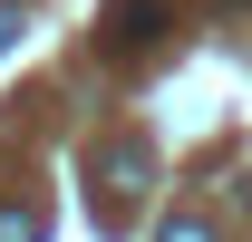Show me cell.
Returning <instances> with one entry per match:
<instances>
[{"instance_id":"1","label":"cell","mask_w":252,"mask_h":242,"mask_svg":"<svg viewBox=\"0 0 252 242\" xmlns=\"http://www.w3.org/2000/svg\"><path fill=\"white\" fill-rule=\"evenodd\" d=\"M146 184H156V155L146 136H117V146L88 155V204H97V233H126L136 204H146Z\"/></svg>"},{"instance_id":"2","label":"cell","mask_w":252,"mask_h":242,"mask_svg":"<svg viewBox=\"0 0 252 242\" xmlns=\"http://www.w3.org/2000/svg\"><path fill=\"white\" fill-rule=\"evenodd\" d=\"M165 30H175V0H117V10H107V49H117V59H146Z\"/></svg>"},{"instance_id":"3","label":"cell","mask_w":252,"mask_h":242,"mask_svg":"<svg viewBox=\"0 0 252 242\" xmlns=\"http://www.w3.org/2000/svg\"><path fill=\"white\" fill-rule=\"evenodd\" d=\"M39 233H49L39 204H0V242H39Z\"/></svg>"},{"instance_id":"4","label":"cell","mask_w":252,"mask_h":242,"mask_svg":"<svg viewBox=\"0 0 252 242\" xmlns=\"http://www.w3.org/2000/svg\"><path fill=\"white\" fill-rule=\"evenodd\" d=\"M156 242H223V233L204 223V213H165V233H156Z\"/></svg>"},{"instance_id":"5","label":"cell","mask_w":252,"mask_h":242,"mask_svg":"<svg viewBox=\"0 0 252 242\" xmlns=\"http://www.w3.org/2000/svg\"><path fill=\"white\" fill-rule=\"evenodd\" d=\"M223 10H252V0H223Z\"/></svg>"}]
</instances>
